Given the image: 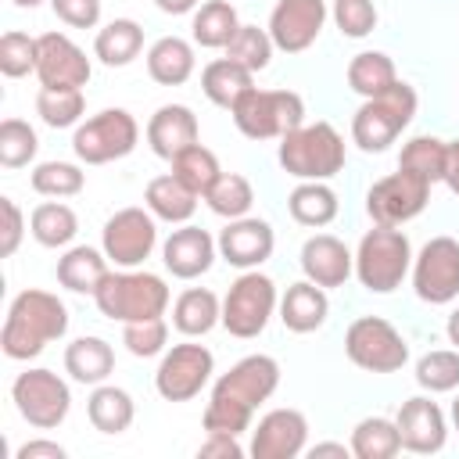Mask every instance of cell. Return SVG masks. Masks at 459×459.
Instances as JSON below:
<instances>
[{"label": "cell", "mask_w": 459, "mask_h": 459, "mask_svg": "<svg viewBox=\"0 0 459 459\" xmlns=\"http://www.w3.org/2000/svg\"><path fill=\"white\" fill-rule=\"evenodd\" d=\"M430 186L434 183H427L423 176L398 169L366 190V212L377 226H405L409 219H416L427 208Z\"/></svg>", "instance_id": "cell-14"}, {"label": "cell", "mask_w": 459, "mask_h": 459, "mask_svg": "<svg viewBox=\"0 0 459 459\" xmlns=\"http://www.w3.org/2000/svg\"><path fill=\"white\" fill-rule=\"evenodd\" d=\"M93 301H97L100 316H108L115 323H140V319L165 316L172 294H169V283L158 273L115 269L100 280V287L93 290Z\"/></svg>", "instance_id": "cell-4"}, {"label": "cell", "mask_w": 459, "mask_h": 459, "mask_svg": "<svg viewBox=\"0 0 459 459\" xmlns=\"http://www.w3.org/2000/svg\"><path fill=\"white\" fill-rule=\"evenodd\" d=\"M197 201H201V197H197L183 179H176L172 172L154 176V179L147 183V190H143L147 212H151L154 219H161V222H172V226L190 222L194 212H197Z\"/></svg>", "instance_id": "cell-27"}, {"label": "cell", "mask_w": 459, "mask_h": 459, "mask_svg": "<svg viewBox=\"0 0 459 459\" xmlns=\"http://www.w3.org/2000/svg\"><path fill=\"white\" fill-rule=\"evenodd\" d=\"M298 262H301L305 280L319 283L323 290L344 287L348 276L355 273V255H351L348 244H344L341 237H333V233H312V237L301 244Z\"/></svg>", "instance_id": "cell-22"}, {"label": "cell", "mask_w": 459, "mask_h": 459, "mask_svg": "<svg viewBox=\"0 0 459 459\" xmlns=\"http://www.w3.org/2000/svg\"><path fill=\"white\" fill-rule=\"evenodd\" d=\"M197 68L194 43L183 36H161L147 47V75L158 86H183Z\"/></svg>", "instance_id": "cell-26"}, {"label": "cell", "mask_w": 459, "mask_h": 459, "mask_svg": "<svg viewBox=\"0 0 459 459\" xmlns=\"http://www.w3.org/2000/svg\"><path fill=\"white\" fill-rule=\"evenodd\" d=\"M90 75H93V65L72 36H65V32H43L39 36V61H36L39 86L82 90L90 82Z\"/></svg>", "instance_id": "cell-17"}, {"label": "cell", "mask_w": 459, "mask_h": 459, "mask_svg": "<svg viewBox=\"0 0 459 459\" xmlns=\"http://www.w3.org/2000/svg\"><path fill=\"white\" fill-rule=\"evenodd\" d=\"M273 50H276V43H273L269 29L240 25V32H237V36L230 39V47H226V57H233V61L244 65L247 72H262V68H269Z\"/></svg>", "instance_id": "cell-45"}, {"label": "cell", "mask_w": 459, "mask_h": 459, "mask_svg": "<svg viewBox=\"0 0 459 459\" xmlns=\"http://www.w3.org/2000/svg\"><path fill=\"white\" fill-rule=\"evenodd\" d=\"M82 111H86L82 90H50V86H39V93H36V115L50 129H72V126H79L82 122Z\"/></svg>", "instance_id": "cell-42"}, {"label": "cell", "mask_w": 459, "mask_h": 459, "mask_svg": "<svg viewBox=\"0 0 459 459\" xmlns=\"http://www.w3.org/2000/svg\"><path fill=\"white\" fill-rule=\"evenodd\" d=\"M445 333H448V344L459 348V308H452V316H448V323H445Z\"/></svg>", "instance_id": "cell-56"}, {"label": "cell", "mask_w": 459, "mask_h": 459, "mask_svg": "<svg viewBox=\"0 0 459 459\" xmlns=\"http://www.w3.org/2000/svg\"><path fill=\"white\" fill-rule=\"evenodd\" d=\"M351 455L355 459H394L402 452L398 423L387 416H366L351 427Z\"/></svg>", "instance_id": "cell-36"}, {"label": "cell", "mask_w": 459, "mask_h": 459, "mask_svg": "<svg viewBox=\"0 0 459 459\" xmlns=\"http://www.w3.org/2000/svg\"><path fill=\"white\" fill-rule=\"evenodd\" d=\"M29 186L39 194V197H75L82 194L86 186V172L75 165V161H39L32 172H29Z\"/></svg>", "instance_id": "cell-41"}, {"label": "cell", "mask_w": 459, "mask_h": 459, "mask_svg": "<svg viewBox=\"0 0 459 459\" xmlns=\"http://www.w3.org/2000/svg\"><path fill=\"white\" fill-rule=\"evenodd\" d=\"M29 233L43 247H68L75 240V233H79V215L65 201H57V197L43 201L29 215Z\"/></svg>", "instance_id": "cell-35"}, {"label": "cell", "mask_w": 459, "mask_h": 459, "mask_svg": "<svg viewBox=\"0 0 459 459\" xmlns=\"http://www.w3.org/2000/svg\"><path fill=\"white\" fill-rule=\"evenodd\" d=\"M0 212H4V240H0V255L11 258L25 237V215L14 204V197H0Z\"/></svg>", "instance_id": "cell-50"}, {"label": "cell", "mask_w": 459, "mask_h": 459, "mask_svg": "<svg viewBox=\"0 0 459 459\" xmlns=\"http://www.w3.org/2000/svg\"><path fill=\"white\" fill-rule=\"evenodd\" d=\"M416 104H420L416 90L402 79L384 93L366 97L351 115V143L366 154L387 151L402 136V129H409V122L416 118Z\"/></svg>", "instance_id": "cell-5"}, {"label": "cell", "mask_w": 459, "mask_h": 459, "mask_svg": "<svg viewBox=\"0 0 459 459\" xmlns=\"http://www.w3.org/2000/svg\"><path fill=\"white\" fill-rule=\"evenodd\" d=\"M233 126L247 140H280L305 122V100L294 90H258L251 86L233 108Z\"/></svg>", "instance_id": "cell-7"}, {"label": "cell", "mask_w": 459, "mask_h": 459, "mask_svg": "<svg viewBox=\"0 0 459 459\" xmlns=\"http://www.w3.org/2000/svg\"><path fill=\"white\" fill-rule=\"evenodd\" d=\"M308 445V420L301 409H269L251 430L247 452L255 459H298Z\"/></svg>", "instance_id": "cell-19"}, {"label": "cell", "mask_w": 459, "mask_h": 459, "mask_svg": "<svg viewBox=\"0 0 459 459\" xmlns=\"http://www.w3.org/2000/svg\"><path fill=\"white\" fill-rule=\"evenodd\" d=\"M240 25L244 22L237 18V7L230 0H204L190 18V39L204 50H226Z\"/></svg>", "instance_id": "cell-32"}, {"label": "cell", "mask_w": 459, "mask_h": 459, "mask_svg": "<svg viewBox=\"0 0 459 459\" xmlns=\"http://www.w3.org/2000/svg\"><path fill=\"white\" fill-rule=\"evenodd\" d=\"M11 4H14V7H39L43 0H11Z\"/></svg>", "instance_id": "cell-58"}, {"label": "cell", "mask_w": 459, "mask_h": 459, "mask_svg": "<svg viewBox=\"0 0 459 459\" xmlns=\"http://www.w3.org/2000/svg\"><path fill=\"white\" fill-rule=\"evenodd\" d=\"M50 7L68 29H97L100 22V0H50Z\"/></svg>", "instance_id": "cell-49"}, {"label": "cell", "mask_w": 459, "mask_h": 459, "mask_svg": "<svg viewBox=\"0 0 459 459\" xmlns=\"http://www.w3.org/2000/svg\"><path fill=\"white\" fill-rule=\"evenodd\" d=\"M169 165H172V176H176V179H183L197 197H204V194L219 183V176H222L219 158H215L204 143H190V147H186V151H179Z\"/></svg>", "instance_id": "cell-39"}, {"label": "cell", "mask_w": 459, "mask_h": 459, "mask_svg": "<svg viewBox=\"0 0 459 459\" xmlns=\"http://www.w3.org/2000/svg\"><path fill=\"white\" fill-rule=\"evenodd\" d=\"M398 82V68L384 50H359L348 61V86L366 100Z\"/></svg>", "instance_id": "cell-37"}, {"label": "cell", "mask_w": 459, "mask_h": 459, "mask_svg": "<svg viewBox=\"0 0 459 459\" xmlns=\"http://www.w3.org/2000/svg\"><path fill=\"white\" fill-rule=\"evenodd\" d=\"M100 247L115 269H140L158 247V219L136 204L118 208L100 230Z\"/></svg>", "instance_id": "cell-13"}, {"label": "cell", "mask_w": 459, "mask_h": 459, "mask_svg": "<svg viewBox=\"0 0 459 459\" xmlns=\"http://www.w3.org/2000/svg\"><path fill=\"white\" fill-rule=\"evenodd\" d=\"M222 323V301L208 287H186L172 301V326L183 337H204Z\"/></svg>", "instance_id": "cell-28"}, {"label": "cell", "mask_w": 459, "mask_h": 459, "mask_svg": "<svg viewBox=\"0 0 459 459\" xmlns=\"http://www.w3.org/2000/svg\"><path fill=\"white\" fill-rule=\"evenodd\" d=\"M394 423H398V434H402V448L412 452V455H434L448 441V420H445L441 405L430 394L405 398L394 412Z\"/></svg>", "instance_id": "cell-18"}, {"label": "cell", "mask_w": 459, "mask_h": 459, "mask_svg": "<svg viewBox=\"0 0 459 459\" xmlns=\"http://www.w3.org/2000/svg\"><path fill=\"white\" fill-rule=\"evenodd\" d=\"M276 387H280V362L273 355H244L212 384V398L201 416L204 434L240 437L244 430H251L255 409L269 402Z\"/></svg>", "instance_id": "cell-1"}, {"label": "cell", "mask_w": 459, "mask_h": 459, "mask_svg": "<svg viewBox=\"0 0 459 459\" xmlns=\"http://www.w3.org/2000/svg\"><path fill=\"white\" fill-rule=\"evenodd\" d=\"M412 273V244L398 226H377L362 233L355 247V276L369 294H391Z\"/></svg>", "instance_id": "cell-6"}, {"label": "cell", "mask_w": 459, "mask_h": 459, "mask_svg": "<svg viewBox=\"0 0 459 459\" xmlns=\"http://www.w3.org/2000/svg\"><path fill=\"white\" fill-rule=\"evenodd\" d=\"M452 427L459 430V394H455V402H452Z\"/></svg>", "instance_id": "cell-57"}, {"label": "cell", "mask_w": 459, "mask_h": 459, "mask_svg": "<svg viewBox=\"0 0 459 459\" xmlns=\"http://www.w3.org/2000/svg\"><path fill=\"white\" fill-rule=\"evenodd\" d=\"M448 190L459 197V140H448V169H445Z\"/></svg>", "instance_id": "cell-53"}, {"label": "cell", "mask_w": 459, "mask_h": 459, "mask_svg": "<svg viewBox=\"0 0 459 459\" xmlns=\"http://www.w3.org/2000/svg\"><path fill=\"white\" fill-rule=\"evenodd\" d=\"M68 323H72L68 305L57 294L39 290V287H25L22 294H14V301L7 308V319L0 330V348L7 359L29 362L47 344L61 341L68 333Z\"/></svg>", "instance_id": "cell-2"}, {"label": "cell", "mask_w": 459, "mask_h": 459, "mask_svg": "<svg viewBox=\"0 0 459 459\" xmlns=\"http://www.w3.org/2000/svg\"><path fill=\"white\" fill-rule=\"evenodd\" d=\"M330 316V298L319 283L312 280H298L283 290L280 298V323L290 330V333H312L326 323Z\"/></svg>", "instance_id": "cell-24"}, {"label": "cell", "mask_w": 459, "mask_h": 459, "mask_svg": "<svg viewBox=\"0 0 459 459\" xmlns=\"http://www.w3.org/2000/svg\"><path fill=\"white\" fill-rule=\"evenodd\" d=\"M36 61H39V36H29L18 29L0 36V72L7 79H22L36 72Z\"/></svg>", "instance_id": "cell-46"}, {"label": "cell", "mask_w": 459, "mask_h": 459, "mask_svg": "<svg viewBox=\"0 0 459 459\" xmlns=\"http://www.w3.org/2000/svg\"><path fill=\"white\" fill-rule=\"evenodd\" d=\"M204 204L219 215V219H244L247 212H251V204H255V186H251V179L247 176H240V172H222L219 176V183L204 194Z\"/></svg>", "instance_id": "cell-40"}, {"label": "cell", "mask_w": 459, "mask_h": 459, "mask_svg": "<svg viewBox=\"0 0 459 459\" xmlns=\"http://www.w3.org/2000/svg\"><path fill=\"white\" fill-rule=\"evenodd\" d=\"M412 290L427 305H448L459 298V240L430 237L412 255Z\"/></svg>", "instance_id": "cell-15"}, {"label": "cell", "mask_w": 459, "mask_h": 459, "mask_svg": "<svg viewBox=\"0 0 459 459\" xmlns=\"http://www.w3.org/2000/svg\"><path fill=\"white\" fill-rule=\"evenodd\" d=\"M215 244H219V258L244 273V269H258L262 262H269L276 247V233L265 219L244 215V219H230Z\"/></svg>", "instance_id": "cell-20"}, {"label": "cell", "mask_w": 459, "mask_h": 459, "mask_svg": "<svg viewBox=\"0 0 459 459\" xmlns=\"http://www.w3.org/2000/svg\"><path fill=\"white\" fill-rule=\"evenodd\" d=\"M197 455H204V459H240L244 445L233 434H208L204 445L197 448Z\"/></svg>", "instance_id": "cell-51"}, {"label": "cell", "mask_w": 459, "mask_h": 459, "mask_svg": "<svg viewBox=\"0 0 459 459\" xmlns=\"http://www.w3.org/2000/svg\"><path fill=\"white\" fill-rule=\"evenodd\" d=\"M11 402H14L18 416L36 430H54L72 412L68 384L47 366H29L25 373H18L11 384Z\"/></svg>", "instance_id": "cell-11"}, {"label": "cell", "mask_w": 459, "mask_h": 459, "mask_svg": "<svg viewBox=\"0 0 459 459\" xmlns=\"http://www.w3.org/2000/svg\"><path fill=\"white\" fill-rule=\"evenodd\" d=\"M398 169H409L416 176H423L427 183H445V169H448V140L437 136H412L402 143L398 154Z\"/></svg>", "instance_id": "cell-38"}, {"label": "cell", "mask_w": 459, "mask_h": 459, "mask_svg": "<svg viewBox=\"0 0 459 459\" xmlns=\"http://www.w3.org/2000/svg\"><path fill=\"white\" fill-rule=\"evenodd\" d=\"M287 212L298 226H308V230H323L337 219L341 212V201L333 194V186H326L323 179H301L290 194H287Z\"/></svg>", "instance_id": "cell-30"}, {"label": "cell", "mask_w": 459, "mask_h": 459, "mask_svg": "<svg viewBox=\"0 0 459 459\" xmlns=\"http://www.w3.org/2000/svg\"><path fill=\"white\" fill-rule=\"evenodd\" d=\"M65 455H68L65 445L47 441V437H32V441H25V445L14 452V459H65Z\"/></svg>", "instance_id": "cell-52"}, {"label": "cell", "mask_w": 459, "mask_h": 459, "mask_svg": "<svg viewBox=\"0 0 459 459\" xmlns=\"http://www.w3.org/2000/svg\"><path fill=\"white\" fill-rule=\"evenodd\" d=\"M197 136H201V126L186 104H161L147 122V147L165 161H172L179 151L197 143Z\"/></svg>", "instance_id": "cell-23"}, {"label": "cell", "mask_w": 459, "mask_h": 459, "mask_svg": "<svg viewBox=\"0 0 459 459\" xmlns=\"http://www.w3.org/2000/svg\"><path fill=\"white\" fill-rule=\"evenodd\" d=\"M154 7L165 14H194L201 7V0H154Z\"/></svg>", "instance_id": "cell-55"}, {"label": "cell", "mask_w": 459, "mask_h": 459, "mask_svg": "<svg viewBox=\"0 0 459 459\" xmlns=\"http://www.w3.org/2000/svg\"><path fill=\"white\" fill-rule=\"evenodd\" d=\"M122 344L136 359H154L169 348V323L165 316L140 319V323H122Z\"/></svg>", "instance_id": "cell-47"}, {"label": "cell", "mask_w": 459, "mask_h": 459, "mask_svg": "<svg viewBox=\"0 0 459 459\" xmlns=\"http://www.w3.org/2000/svg\"><path fill=\"white\" fill-rule=\"evenodd\" d=\"M140 50H143V29L133 18H115V22L100 25L93 36V57L108 68L133 65L140 57Z\"/></svg>", "instance_id": "cell-33"}, {"label": "cell", "mask_w": 459, "mask_h": 459, "mask_svg": "<svg viewBox=\"0 0 459 459\" xmlns=\"http://www.w3.org/2000/svg\"><path fill=\"white\" fill-rule=\"evenodd\" d=\"M219 258V244L208 230L183 222L179 230H172L161 244V262L176 280H197L204 276Z\"/></svg>", "instance_id": "cell-21"}, {"label": "cell", "mask_w": 459, "mask_h": 459, "mask_svg": "<svg viewBox=\"0 0 459 459\" xmlns=\"http://www.w3.org/2000/svg\"><path fill=\"white\" fill-rule=\"evenodd\" d=\"M140 143V126L126 108H104L75 126L72 151L82 165H108L133 154Z\"/></svg>", "instance_id": "cell-10"}, {"label": "cell", "mask_w": 459, "mask_h": 459, "mask_svg": "<svg viewBox=\"0 0 459 459\" xmlns=\"http://www.w3.org/2000/svg\"><path fill=\"white\" fill-rule=\"evenodd\" d=\"M65 373L75 380V384H104L111 373H115V348L104 341V337H75L68 348H65Z\"/></svg>", "instance_id": "cell-29"}, {"label": "cell", "mask_w": 459, "mask_h": 459, "mask_svg": "<svg viewBox=\"0 0 459 459\" xmlns=\"http://www.w3.org/2000/svg\"><path fill=\"white\" fill-rule=\"evenodd\" d=\"M276 308H280V294L273 276L258 269H244L222 298V326L230 330V337L251 341L269 326Z\"/></svg>", "instance_id": "cell-8"}, {"label": "cell", "mask_w": 459, "mask_h": 459, "mask_svg": "<svg viewBox=\"0 0 459 459\" xmlns=\"http://www.w3.org/2000/svg\"><path fill=\"white\" fill-rule=\"evenodd\" d=\"M86 420L93 423V430L100 434H122L133 427L136 420V402L126 387H115V384H97L93 394L86 398Z\"/></svg>", "instance_id": "cell-31"}, {"label": "cell", "mask_w": 459, "mask_h": 459, "mask_svg": "<svg viewBox=\"0 0 459 459\" xmlns=\"http://www.w3.org/2000/svg\"><path fill=\"white\" fill-rule=\"evenodd\" d=\"M212 373L215 355L197 341H183L161 351V362L154 369V391L165 402H190L208 387Z\"/></svg>", "instance_id": "cell-12"}, {"label": "cell", "mask_w": 459, "mask_h": 459, "mask_svg": "<svg viewBox=\"0 0 459 459\" xmlns=\"http://www.w3.org/2000/svg\"><path fill=\"white\" fill-rule=\"evenodd\" d=\"M108 255L104 247H90V244H75V247H65V255L57 258V283L72 294H93L100 287V280L108 276Z\"/></svg>", "instance_id": "cell-25"}, {"label": "cell", "mask_w": 459, "mask_h": 459, "mask_svg": "<svg viewBox=\"0 0 459 459\" xmlns=\"http://www.w3.org/2000/svg\"><path fill=\"white\" fill-rule=\"evenodd\" d=\"M251 86H255V72H247L233 57H215L201 68V93L215 108H233Z\"/></svg>", "instance_id": "cell-34"}, {"label": "cell", "mask_w": 459, "mask_h": 459, "mask_svg": "<svg viewBox=\"0 0 459 459\" xmlns=\"http://www.w3.org/2000/svg\"><path fill=\"white\" fill-rule=\"evenodd\" d=\"M308 455H312V459H319V455L348 459V455H351V445H344V441H323V445H312V448H308Z\"/></svg>", "instance_id": "cell-54"}, {"label": "cell", "mask_w": 459, "mask_h": 459, "mask_svg": "<svg viewBox=\"0 0 459 459\" xmlns=\"http://www.w3.org/2000/svg\"><path fill=\"white\" fill-rule=\"evenodd\" d=\"M330 18L341 29V36L348 39H366L377 29V4L373 0H333L330 4Z\"/></svg>", "instance_id": "cell-48"}, {"label": "cell", "mask_w": 459, "mask_h": 459, "mask_svg": "<svg viewBox=\"0 0 459 459\" xmlns=\"http://www.w3.org/2000/svg\"><path fill=\"white\" fill-rule=\"evenodd\" d=\"M416 384L427 394H445L459 387V348H434L416 362Z\"/></svg>", "instance_id": "cell-43"}, {"label": "cell", "mask_w": 459, "mask_h": 459, "mask_svg": "<svg viewBox=\"0 0 459 459\" xmlns=\"http://www.w3.org/2000/svg\"><path fill=\"white\" fill-rule=\"evenodd\" d=\"M344 355L366 373H398L409 362V341L384 316H359L344 330Z\"/></svg>", "instance_id": "cell-9"}, {"label": "cell", "mask_w": 459, "mask_h": 459, "mask_svg": "<svg viewBox=\"0 0 459 459\" xmlns=\"http://www.w3.org/2000/svg\"><path fill=\"white\" fill-rule=\"evenodd\" d=\"M39 151V136L25 118H4L0 122V165L4 169H25Z\"/></svg>", "instance_id": "cell-44"}, {"label": "cell", "mask_w": 459, "mask_h": 459, "mask_svg": "<svg viewBox=\"0 0 459 459\" xmlns=\"http://www.w3.org/2000/svg\"><path fill=\"white\" fill-rule=\"evenodd\" d=\"M276 158H280V169L287 176L326 183L344 169L348 147H344V136L330 122H301L298 129L280 136Z\"/></svg>", "instance_id": "cell-3"}, {"label": "cell", "mask_w": 459, "mask_h": 459, "mask_svg": "<svg viewBox=\"0 0 459 459\" xmlns=\"http://www.w3.org/2000/svg\"><path fill=\"white\" fill-rule=\"evenodd\" d=\"M326 18H330L326 0H276L265 29H269L276 50L301 54L319 39Z\"/></svg>", "instance_id": "cell-16"}]
</instances>
